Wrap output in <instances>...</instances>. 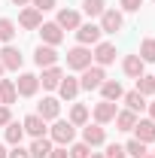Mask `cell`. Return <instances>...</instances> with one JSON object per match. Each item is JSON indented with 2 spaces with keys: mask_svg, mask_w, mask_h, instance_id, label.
I'll use <instances>...</instances> for the list:
<instances>
[{
  "mask_svg": "<svg viewBox=\"0 0 155 158\" xmlns=\"http://www.w3.org/2000/svg\"><path fill=\"white\" fill-rule=\"evenodd\" d=\"M52 146H55V143H52L49 137H34V143H31L27 152H31V158H49Z\"/></svg>",
  "mask_w": 155,
  "mask_h": 158,
  "instance_id": "7402d4cb",
  "label": "cell"
},
{
  "mask_svg": "<svg viewBox=\"0 0 155 158\" xmlns=\"http://www.w3.org/2000/svg\"><path fill=\"white\" fill-rule=\"evenodd\" d=\"M0 79H3V64H0Z\"/></svg>",
  "mask_w": 155,
  "mask_h": 158,
  "instance_id": "ee69618b",
  "label": "cell"
},
{
  "mask_svg": "<svg viewBox=\"0 0 155 158\" xmlns=\"http://www.w3.org/2000/svg\"><path fill=\"white\" fill-rule=\"evenodd\" d=\"M100 34H103V31H100V24H91V21L76 27V40H79V46H97V43H100Z\"/></svg>",
  "mask_w": 155,
  "mask_h": 158,
  "instance_id": "5b68a950",
  "label": "cell"
},
{
  "mask_svg": "<svg viewBox=\"0 0 155 158\" xmlns=\"http://www.w3.org/2000/svg\"><path fill=\"white\" fill-rule=\"evenodd\" d=\"M70 158H88L91 155V146H85V143H70Z\"/></svg>",
  "mask_w": 155,
  "mask_h": 158,
  "instance_id": "d6a6232c",
  "label": "cell"
},
{
  "mask_svg": "<svg viewBox=\"0 0 155 158\" xmlns=\"http://www.w3.org/2000/svg\"><path fill=\"white\" fill-rule=\"evenodd\" d=\"M15 91H19L21 98H34L40 91V76H34V73H21L19 82H15Z\"/></svg>",
  "mask_w": 155,
  "mask_h": 158,
  "instance_id": "9c48e42d",
  "label": "cell"
},
{
  "mask_svg": "<svg viewBox=\"0 0 155 158\" xmlns=\"http://www.w3.org/2000/svg\"><path fill=\"white\" fill-rule=\"evenodd\" d=\"M146 106H149V118L155 122V103H146Z\"/></svg>",
  "mask_w": 155,
  "mask_h": 158,
  "instance_id": "ab89813d",
  "label": "cell"
},
{
  "mask_svg": "<svg viewBox=\"0 0 155 158\" xmlns=\"http://www.w3.org/2000/svg\"><path fill=\"white\" fill-rule=\"evenodd\" d=\"M113 122H116V131H134V125H137V113H131V110H119Z\"/></svg>",
  "mask_w": 155,
  "mask_h": 158,
  "instance_id": "603a6c76",
  "label": "cell"
},
{
  "mask_svg": "<svg viewBox=\"0 0 155 158\" xmlns=\"http://www.w3.org/2000/svg\"><path fill=\"white\" fill-rule=\"evenodd\" d=\"M143 61H140V55H125V61H122V70H125V76H131V79H137V76H143Z\"/></svg>",
  "mask_w": 155,
  "mask_h": 158,
  "instance_id": "d6986e66",
  "label": "cell"
},
{
  "mask_svg": "<svg viewBox=\"0 0 155 158\" xmlns=\"http://www.w3.org/2000/svg\"><path fill=\"white\" fill-rule=\"evenodd\" d=\"M15 100H19L15 82H12V79H0V103H3V106H12Z\"/></svg>",
  "mask_w": 155,
  "mask_h": 158,
  "instance_id": "44dd1931",
  "label": "cell"
},
{
  "mask_svg": "<svg viewBox=\"0 0 155 158\" xmlns=\"http://www.w3.org/2000/svg\"><path fill=\"white\" fill-rule=\"evenodd\" d=\"M137 55H140L143 64H155V40L146 37L143 43H140V52H137Z\"/></svg>",
  "mask_w": 155,
  "mask_h": 158,
  "instance_id": "83f0119b",
  "label": "cell"
},
{
  "mask_svg": "<svg viewBox=\"0 0 155 158\" xmlns=\"http://www.w3.org/2000/svg\"><path fill=\"white\" fill-rule=\"evenodd\" d=\"M134 140H140V143H155V122L152 118H137Z\"/></svg>",
  "mask_w": 155,
  "mask_h": 158,
  "instance_id": "8fae6325",
  "label": "cell"
},
{
  "mask_svg": "<svg viewBox=\"0 0 155 158\" xmlns=\"http://www.w3.org/2000/svg\"><path fill=\"white\" fill-rule=\"evenodd\" d=\"M15 6H31V0H12Z\"/></svg>",
  "mask_w": 155,
  "mask_h": 158,
  "instance_id": "60d3db41",
  "label": "cell"
},
{
  "mask_svg": "<svg viewBox=\"0 0 155 158\" xmlns=\"http://www.w3.org/2000/svg\"><path fill=\"white\" fill-rule=\"evenodd\" d=\"M103 158H128V155H125V146L110 143V146H107V152H103Z\"/></svg>",
  "mask_w": 155,
  "mask_h": 158,
  "instance_id": "836d02e7",
  "label": "cell"
},
{
  "mask_svg": "<svg viewBox=\"0 0 155 158\" xmlns=\"http://www.w3.org/2000/svg\"><path fill=\"white\" fill-rule=\"evenodd\" d=\"M125 155H131V158L149 155V152H146V143H140V140H128V143H125Z\"/></svg>",
  "mask_w": 155,
  "mask_h": 158,
  "instance_id": "1f68e13d",
  "label": "cell"
},
{
  "mask_svg": "<svg viewBox=\"0 0 155 158\" xmlns=\"http://www.w3.org/2000/svg\"><path fill=\"white\" fill-rule=\"evenodd\" d=\"M134 91H140L143 98L155 94V76H146V73H143V76H137V88H134Z\"/></svg>",
  "mask_w": 155,
  "mask_h": 158,
  "instance_id": "f1b7e54d",
  "label": "cell"
},
{
  "mask_svg": "<svg viewBox=\"0 0 155 158\" xmlns=\"http://www.w3.org/2000/svg\"><path fill=\"white\" fill-rule=\"evenodd\" d=\"M73 128H82V125H88V106L85 103H73V110H70V118H67Z\"/></svg>",
  "mask_w": 155,
  "mask_h": 158,
  "instance_id": "d4e9b609",
  "label": "cell"
},
{
  "mask_svg": "<svg viewBox=\"0 0 155 158\" xmlns=\"http://www.w3.org/2000/svg\"><path fill=\"white\" fill-rule=\"evenodd\" d=\"M49 158H70V152H67V146H52Z\"/></svg>",
  "mask_w": 155,
  "mask_h": 158,
  "instance_id": "74e56055",
  "label": "cell"
},
{
  "mask_svg": "<svg viewBox=\"0 0 155 158\" xmlns=\"http://www.w3.org/2000/svg\"><path fill=\"white\" fill-rule=\"evenodd\" d=\"M143 158H155V155H143Z\"/></svg>",
  "mask_w": 155,
  "mask_h": 158,
  "instance_id": "f6af8a7d",
  "label": "cell"
},
{
  "mask_svg": "<svg viewBox=\"0 0 155 158\" xmlns=\"http://www.w3.org/2000/svg\"><path fill=\"white\" fill-rule=\"evenodd\" d=\"M15 40V21L0 19V43H12Z\"/></svg>",
  "mask_w": 155,
  "mask_h": 158,
  "instance_id": "4dcf8cb0",
  "label": "cell"
},
{
  "mask_svg": "<svg viewBox=\"0 0 155 158\" xmlns=\"http://www.w3.org/2000/svg\"><path fill=\"white\" fill-rule=\"evenodd\" d=\"M116 103L113 100H100V103H94V122L97 125H107V122H113L116 118Z\"/></svg>",
  "mask_w": 155,
  "mask_h": 158,
  "instance_id": "2e32d148",
  "label": "cell"
},
{
  "mask_svg": "<svg viewBox=\"0 0 155 158\" xmlns=\"http://www.w3.org/2000/svg\"><path fill=\"white\" fill-rule=\"evenodd\" d=\"M3 134H6V143H9V146H21V137H24V128H21L19 122H9V125L3 128Z\"/></svg>",
  "mask_w": 155,
  "mask_h": 158,
  "instance_id": "484cf974",
  "label": "cell"
},
{
  "mask_svg": "<svg viewBox=\"0 0 155 158\" xmlns=\"http://www.w3.org/2000/svg\"><path fill=\"white\" fill-rule=\"evenodd\" d=\"M6 155H9V152H6V146L0 143V158H6Z\"/></svg>",
  "mask_w": 155,
  "mask_h": 158,
  "instance_id": "b9f144b4",
  "label": "cell"
},
{
  "mask_svg": "<svg viewBox=\"0 0 155 158\" xmlns=\"http://www.w3.org/2000/svg\"><path fill=\"white\" fill-rule=\"evenodd\" d=\"M82 9H85V15H91V19H100L103 15V9H107V0H82Z\"/></svg>",
  "mask_w": 155,
  "mask_h": 158,
  "instance_id": "f546056e",
  "label": "cell"
},
{
  "mask_svg": "<svg viewBox=\"0 0 155 158\" xmlns=\"http://www.w3.org/2000/svg\"><path fill=\"white\" fill-rule=\"evenodd\" d=\"M9 122H12V110H9V106H3V103H0V128H6V125H9Z\"/></svg>",
  "mask_w": 155,
  "mask_h": 158,
  "instance_id": "8d00e7d4",
  "label": "cell"
},
{
  "mask_svg": "<svg viewBox=\"0 0 155 158\" xmlns=\"http://www.w3.org/2000/svg\"><path fill=\"white\" fill-rule=\"evenodd\" d=\"M82 143H85V146H91V149H94V146H103V143H107V131H103V125H82Z\"/></svg>",
  "mask_w": 155,
  "mask_h": 158,
  "instance_id": "277c9868",
  "label": "cell"
},
{
  "mask_svg": "<svg viewBox=\"0 0 155 158\" xmlns=\"http://www.w3.org/2000/svg\"><path fill=\"white\" fill-rule=\"evenodd\" d=\"M21 52L15 49V46H3L0 49V64H3V70H19L21 67Z\"/></svg>",
  "mask_w": 155,
  "mask_h": 158,
  "instance_id": "4fadbf2b",
  "label": "cell"
},
{
  "mask_svg": "<svg viewBox=\"0 0 155 158\" xmlns=\"http://www.w3.org/2000/svg\"><path fill=\"white\" fill-rule=\"evenodd\" d=\"M6 158H31V152H27V149H21V146H12V152H9Z\"/></svg>",
  "mask_w": 155,
  "mask_h": 158,
  "instance_id": "f35d334b",
  "label": "cell"
},
{
  "mask_svg": "<svg viewBox=\"0 0 155 158\" xmlns=\"http://www.w3.org/2000/svg\"><path fill=\"white\" fill-rule=\"evenodd\" d=\"M37 31H40V37H43V43H46V46H58L61 40H64V31H61L55 21H43Z\"/></svg>",
  "mask_w": 155,
  "mask_h": 158,
  "instance_id": "30bf717a",
  "label": "cell"
},
{
  "mask_svg": "<svg viewBox=\"0 0 155 158\" xmlns=\"http://www.w3.org/2000/svg\"><path fill=\"white\" fill-rule=\"evenodd\" d=\"M119 3H122V9H125V12H137V9L143 6V0H119Z\"/></svg>",
  "mask_w": 155,
  "mask_h": 158,
  "instance_id": "d590c367",
  "label": "cell"
},
{
  "mask_svg": "<svg viewBox=\"0 0 155 158\" xmlns=\"http://www.w3.org/2000/svg\"><path fill=\"white\" fill-rule=\"evenodd\" d=\"M100 94H103V100H113L116 103L125 91H122V85H119L116 79H103V85H100Z\"/></svg>",
  "mask_w": 155,
  "mask_h": 158,
  "instance_id": "cb8c5ba5",
  "label": "cell"
},
{
  "mask_svg": "<svg viewBox=\"0 0 155 158\" xmlns=\"http://www.w3.org/2000/svg\"><path fill=\"white\" fill-rule=\"evenodd\" d=\"M55 24H58L61 31H76L79 24H82V15H79L76 9H61V12H58V21H55Z\"/></svg>",
  "mask_w": 155,
  "mask_h": 158,
  "instance_id": "ac0fdd59",
  "label": "cell"
},
{
  "mask_svg": "<svg viewBox=\"0 0 155 158\" xmlns=\"http://www.w3.org/2000/svg\"><path fill=\"white\" fill-rule=\"evenodd\" d=\"M67 67L70 70H85V67H91V49L88 46H73L70 52H67Z\"/></svg>",
  "mask_w": 155,
  "mask_h": 158,
  "instance_id": "7a4b0ae2",
  "label": "cell"
},
{
  "mask_svg": "<svg viewBox=\"0 0 155 158\" xmlns=\"http://www.w3.org/2000/svg\"><path fill=\"white\" fill-rule=\"evenodd\" d=\"M103 79H107V73H103V67H85L82 70V79H79V88H85V91H91V88H100L103 85Z\"/></svg>",
  "mask_w": 155,
  "mask_h": 158,
  "instance_id": "3957f363",
  "label": "cell"
},
{
  "mask_svg": "<svg viewBox=\"0 0 155 158\" xmlns=\"http://www.w3.org/2000/svg\"><path fill=\"white\" fill-rule=\"evenodd\" d=\"M122 24H125V19H122L119 9H103V15H100V31L103 34H119Z\"/></svg>",
  "mask_w": 155,
  "mask_h": 158,
  "instance_id": "8992f818",
  "label": "cell"
},
{
  "mask_svg": "<svg viewBox=\"0 0 155 158\" xmlns=\"http://www.w3.org/2000/svg\"><path fill=\"white\" fill-rule=\"evenodd\" d=\"M21 128H24V134H31V137H46V118L43 116H37V113H31V116L21 122Z\"/></svg>",
  "mask_w": 155,
  "mask_h": 158,
  "instance_id": "7c38bea8",
  "label": "cell"
},
{
  "mask_svg": "<svg viewBox=\"0 0 155 158\" xmlns=\"http://www.w3.org/2000/svg\"><path fill=\"white\" fill-rule=\"evenodd\" d=\"M19 24L24 27V31H37L40 24H43V12L40 9H34V6H24L19 15Z\"/></svg>",
  "mask_w": 155,
  "mask_h": 158,
  "instance_id": "5bb4252c",
  "label": "cell"
},
{
  "mask_svg": "<svg viewBox=\"0 0 155 158\" xmlns=\"http://www.w3.org/2000/svg\"><path fill=\"white\" fill-rule=\"evenodd\" d=\"M76 137V128L70 125V122H64V118H55V125L49 128V140L55 143V146H70Z\"/></svg>",
  "mask_w": 155,
  "mask_h": 158,
  "instance_id": "6da1fadb",
  "label": "cell"
},
{
  "mask_svg": "<svg viewBox=\"0 0 155 158\" xmlns=\"http://www.w3.org/2000/svg\"><path fill=\"white\" fill-rule=\"evenodd\" d=\"M122 100L128 103L131 113H143V110H146V98H143L140 91H128V94H122Z\"/></svg>",
  "mask_w": 155,
  "mask_h": 158,
  "instance_id": "4316f807",
  "label": "cell"
},
{
  "mask_svg": "<svg viewBox=\"0 0 155 158\" xmlns=\"http://www.w3.org/2000/svg\"><path fill=\"white\" fill-rule=\"evenodd\" d=\"M61 113V100L58 98H43V103L37 106V116H43L46 122H55Z\"/></svg>",
  "mask_w": 155,
  "mask_h": 158,
  "instance_id": "e0dca14e",
  "label": "cell"
},
{
  "mask_svg": "<svg viewBox=\"0 0 155 158\" xmlns=\"http://www.w3.org/2000/svg\"><path fill=\"white\" fill-rule=\"evenodd\" d=\"M79 91H82V88H79V79H73V76H64V79H61V85H58L61 100H73Z\"/></svg>",
  "mask_w": 155,
  "mask_h": 158,
  "instance_id": "ffe728a7",
  "label": "cell"
},
{
  "mask_svg": "<svg viewBox=\"0 0 155 158\" xmlns=\"http://www.w3.org/2000/svg\"><path fill=\"white\" fill-rule=\"evenodd\" d=\"M34 64H37L40 70L43 67H55L58 64V52H55V46H37V52H34Z\"/></svg>",
  "mask_w": 155,
  "mask_h": 158,
  "instance_id": "ba28073f",
  "label": "cell"
},
{
  "mask_svg": "<svg viewBox=\"0 0 155 158\" xmlns=\"http://www.w3.org/2000/svg\"><path fill=\"white\" fill-rule=\"evenodd\" d=\"M55 3H58V0H31V6H34V9H40V12L55 9Z\"/></svg>",
  "mask_w": 155,
  "mask_h": 158,
  "instance_id": "e575fe53",
  "label": "cell"
},
{
  "mask_svg": "<svg viewBox=\"0 0 155 158\" xmlns=\"http://www.w3.org/2000/svg\"><path fill=\"white\" fill-rule=\"evenodd\" d=\"M152 3H155V0H152Z\"/></svg>",
  "mask_w": 155,
  "mask_h": 158,
  "instance_id": "bcb514c9",
  "label": "cell"
},
{
  "mask_svg": "<svg viewBox=\"0 0 155 158\" xmlns=\"http://www.w3.org/2000/svg\"><path fill=\"white\" fill-rule=\"evenodd\" d=\"M61 79H64L61 67H43V76H40V85H43L46 91H55V88L61 85Z\"/></svg>",
  "mask_w": 155,
  "mask_h": 158,
  "instance_id": "9a60e30c",
  "label": "cell"
},
{
  "mask_svg": "<svg viewBox=\"0 0 155 158\" xmlns=\"http://www.w3.org/2000/svg\"><path fill=\"white\" fill-rule=\"evenodd\" d=\"M91 61H94L97 67L113 64V61H116V46H113V43H97L94 52H91Z\"/></svg>",
  "mask_w": 155,
  "mask_h": 158,
  "instance_id": "52a82bcc",
  "label": "cell"
},
{
  "mask_svg": "<svg viewBox=\"0 0 155 158\" xmlns=\"http://www.w3.org/2000/svg\"><path fill=\"white\" fill-rule=\"evenodd\" d=\"M88 158H103V155H97V152H91V155H88Z\"/></svg>",
  "mask_w": 155,
  "mask_h": 158,
  "instance_id": "7bdbcfd3",
  "label": "cell"
}]
</instances>
